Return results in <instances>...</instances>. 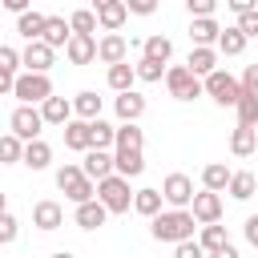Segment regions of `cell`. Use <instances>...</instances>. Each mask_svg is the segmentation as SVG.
Wrapping results in <instances>:
<instances>
[{
  "mask_svg": "<svg viewBox=\"0 0 258 258\" xmlns=\"http://www.w3.org/2000/svg\"><path fill=\"white\" fill-rule=\"evenodd\" d=\"M20 105H44L48 97H52V81H48V73H20L16 77V93H12Z\"/></svg>",
  "mask_w": 258,
  "mask_h": 258,
  "instance_id": "5b68a950",
  "label": "cell"
},
{
  "mask_svg": "<svg viewBox=\"0 0 258 258\" xmlns=\"http://www.w3.org/2000/svg\"><path fill=\"white\" fill-rule=\"evenodd\" d=\"M169 69L165 64H157V60H149V56H141L137 60V81H145V85H153V81H161Z\"/></svg>",
  "mask_w": 258,
  "mask_h": 258,
  "instance_id": "ab89813d",
  "label": "cell"
},
{
  "mask_svg": "<svg viewBox=\"0 0 258 258\" xmlns=\"http://www.w3.org/2000/svg\"><path fill=\"white\" fill-rule=\"evenodd\" d=\"M194 230H202L198 218H194V210H161L157 218H149V234L157 242H173L177 246V242H189Z\"/></svg>",
  "mask_w": 258,
  "mask_h": 258,
  "instance_id": "6da1fadb",
  "label": "cell"
},
{
  "mask_svg": "<svg viewBox=\"0 0 258 258\" xmlns=\"http://www.w3.org/2000/svg\"><path fill=\"white\" fill-rule=\"evenodd\" d=\"M44 44H52V48H69V40H73V24L64 20V16H48V24H44V36H40Z\"/></svg>",
  "mask_w": 258,
  "mask_h": 258,
  "instance_id": "ffe728a7",
  "label": "cell"
},
{
  "mask_svg": "<svg viewBox=\"0 0 258 258\" xmlns=\"http://www.w3.org/2000/svg\"><path fill=\"white\" fill-rule=\"evenodd\" d=\"M113 109H117V117H121V121H137V117L145 113V97H141L137 89H129V93H117Z\"/></svg>",
  "mask_w": 258,
  "mask_h": 258,
  "instance_id": "7402d4cb",
  "label": "cell"
},
{
  "mask_svg": "<svg viewBox=\"0 0 258 258\" xmlns=\"http://www.w3.org/2000/svg\"><path fill=\"white\" fill-rule=\"evenodd\" d=\"M52 258H73V254H69V250H56V254H52Z\"/></svg>",
  "mask_w": 258,
  "mask_h": 258,
  "instance_id": "db71d44e",
  "label": "cell"
},
{
  "mask_svg": "<svg viewBox=\"0 0 258 258\" xmlns=\"http://www.w3.org/2000/svg\"><path fill=\"white\" fill-rule=\"evenodd\" d=\"M44 24H48V16H44V12H32V8L16 16V32H20L24 40H40V36H44Z\"/></svg>",
  "mask_w": 258,
  "mask_h": 258,
  "instance_id": "603a6c76",
  "label": "cell"
},
{
  "mask_svg": "<svg viewBox=\"0 0 258 258\" xmlns=\"http://www.w3.org/2000/svg\"><path fill=\"white\" fill-rule=\"evenodd\" d=\"M40 129H44V113L36 105H16L8 113V133H16L20 141H40Z\"/></svg>",
  "mask_w": 258,
  "mask_h": 258,
  "instance_id": "8992f818",
  "label": "cell"
},
{
  "mask_svg": "<svg viewBox=\"0 0 258 258\" xmlns=\"http://www.w3.org/2000/svg\"><path fill=\"white\" fill-rule=\"evenodd\" d=\"M97 48H101V40H97V36L73 32V40H69L64 56H69V64H93V60H97Z\"/></svg>",
  "mask_w": 258,
  "mask_h": 258,
  "instance_id": "5bb4252c",
  "label": "cell"
},
{
  "mask_svg": "<svg viewBox=\"0 0 258 258\" xmlns=\"http://www.w3.org/2000/svg\"><path fill=\"white\" fill-rule=\"evenodd\" d=\"M145 145V133L137 129V121H121L117 125V149H141Z\"/></svg>",
  "mask_w": 258,
  "mask_h": 258,
  "instance_id": "8d00e7d4",
  "label": "cell"
},
{
  "mask_svg": "<svg viewBox=\"0 0 258 258\" xmlns=\"http://www.w3.org/2000/svg\"><path fill=\"white\" fill-rule=\"evenodd\" d=\"M20 64H24V52H16L12 44H4V48H0V73H8V77H20V73H16Z\"/></svg>",
  "mask_w": 258,
  "mask_h": 258,
  "instance_id": "60d3db41",
  "label": "cell"
},
{
  "mask_svg": "<svg viewBox=\"0 0 258 258\" xmlns=\"http://www.w3.org/2000/svg\"><path fill=\"white\" fill-rule=\"evenodd\" d=\"M210 258H242V254H238V250H234V242H230L226 250H218V254H210Z\"/></svg>",
  "mask_w": 258,
  "mask_h": 258,
  "instance_id": "816d5d0a",
  "label": "cell"
},
{
  "mask_svg": "<svg viewBox=\"0 0 258 258\" xmlns=\"http://www.w3.org/2000/svg\"><path fill=\"white\" fill-rule=\"evenodd\" d=\"M97 20H101V28H105V32H117V28L129 20V8H125V0H117V4L101 8V12H97Z\"/></svg>",
  "mask_w": 258,
  "mask_h": 258,
  "instance_id": "d6a6232c",
  "label": "cell"
},
{
  "mask_svg": "<svg viewBox=\"0 0 258 258\" xmlns=\"http://www.w3.org/2000/svg\"><path fill=\"white\" fill-rule=\"evenodd\" d=\"M89 129H93V149H117V125H109V121H89Z\"/></svg>",
  "mask_w": 258,
  "mask_h": 258,
  "instance_id": "d590c367",
  "label": "cell"
},
{
  "mask_svg": "<svg viewBox=\"0 0 258 258\" xmlns=\"http://www.w3.org/2000/svg\"><path fill=\"white\" fill-rule=\"evenodd\" d=\"M56 189H60L73 206H85V202L97 198V181H93L81 165H60V169H56Z\"/></svg>",
  "mask_w": 258,
  "mask_h": 258,
  "instance_id": "7a4b0ae2",
  "label": "cell"
},
{
  "mask_svg": "<svg viewBox=\"0 0 258 258\" xmlns=\"http://www.w3.org/2000/svg\"><path fill=\"white\" fill-rule=\"evenodd\" d=\"M242 234H246V242H250V246L258 250V214H250V218H246V226H242Z\"/></svg>",
  "mask_w": 258,
  "mask_h": 258,
  "instance_id": "c3c4849f",
  "label": "cell"
},
{
  "mask_svg": "<svg viewBox=\"0 0 258 258\" xmlns=\"http://www.w3.org/2000/svg\"><path fill=\"white\" fill-rule=\"evenodd\" d=\"M141 56H149V60H157V64H169V56H173V40L161 36V32H153V36L141 40Z\"/></svg>",
  "mask_w": 258,
  "mask_h": 258,
  "instance_id": "44dd1931",
  "label": "cell"
},
{
  "mask_svg": "<svg viewBox=\"0 0 258 258\" xmlns=\"http://www.w3.org/2000/svg\"><path fill=\"white\" fill-rule=\"evenodd\" d=\"M226 8H230V12H238V16H246V12H254V8H258V0H226Z\"/></svg>",
  "mask_w": 258,
  "mask_h": 258,
  "instance_id": "681fc988",
  "label": "cell"
},
{
  "mask_svg": "<svg viewBox=\"0 0 258 258\" xmlns=\"http://www.w3.org/2000/svg\"><path fill=\"white\" fill-rule=\"evenodd\" d=\"M173 258H210V254H206V246L198 238H189V242H177L173 246Z\"/></svg>",
  "mask_w": 258,
  "mask_h": 258,
  "instance_id": "b9f144b4",
  "label": "cell"
},
{
  "mask_svg": "<svg viewBox=\"0 0 258 258\" xmlns=\"http://www.w3.org/2000/svg\"><path fill=\"white\" fill-rule=\"evenodd\" d=\"M185 8H189V16L198 20V16H214V12H218V0H185Z\"/></svg>",
  "mask_w": 258,
  "mask_h": 258,
  "instance_id": "ee69618b",
  "label": "cell"
},
{
  "mask_svg": "<svg viewBox=\"0 0 258 258\" xmlns=\"http://www.w3.org/2000/svg\"><path fill=\"white\" fill-rule=\"evenodd\" d=\"M60 133H64V145H69L73 153H89V149H93V129H89V121L73 117V121H69Z\"/></svg>",
  "mask_w": 258,
  "mask_h": 258,
  "instance_id": "2e32d148",
  "label": "cell"
},
{
  "mask_svg": "<svg viewBox=\"0 0 258 258\" xmlns=\"http://www.w3.org/2000/svg\"><path fill=\"white\" fill-rule=\"evenodd\" d=\"M254 149H258V129L238 125V129L230 133V153H234V157H250Z\"/></svg>",
  "mask_w": 258,
  "mask_h": 258,
  "instance_id": "4316f807",
  "label": "cell"
},
{
  "mask_svg": "<svg viewBox=\"0 0 258 258\" xmlns=\"http://www.w3.org/2000/svg\"><path fill=\"white\" fill-rule=\"evenodd\" d=\"M198 242L206 246V254H218V250H226L230 246V238H226V226H202V234H198Z\"/></svg>",
  "mask_w": 258,
  "mask_h": 258,
  "instance_id": "836d02e7",
  "label": "cell"
},
{
  "mask_svg": "<svg viewBox=\"0 0 258 258\" xmlns=\"http://www.w3.org/2000/svg\"><path fill=\"white\" fill-rule=\"evenodd\" d=\"M206 93H210L222 109H234V105L242 101V93H246V89H242V81H238V77H230L226 69H218V73H210V77H206Z\"/></svg>",
  "mask_w": 258,
  "mask_h": 258,
  "instance_id": "52a82bcc",
  "label": "cell"
},
{
  "mask_svg": "<svg viewBox=\"0 0 258 258\" xmlns=\"http://www.w3.org/2000/svg\"><path fill=\"white\" fill-rule=\"evenodd\" d=\"M161 194H165V206H169V210H189L194 198H198L189 173H169V177L161 181Z\"/></svg>",
  "mask_w": 258,
  "mask_h": 258,
  "instance_id": "ba28073f",
  "label": "cell"
},
{
  "mask_svg": "<svg viewBox=\"0 0 258 258\" xmlns=\"http://www.w3.org/2000/svg\"><path fill=\"white\" fill-rule=\"evenodd\" d=\"M194 218H198V226H214V222H222V194H214V189H198V198H194Z\"/></svg>",
  "mask_w": 258,
  "mask_h": 258,
  "instance_id": "9c48e42d",
  "label": "cell"
},
{
  "mask_svg": "<svg viewBox=\"0 0 258 258\" xmlns=\"http://www.w3.org/2000/svg\"><path fill=\"white\" fill-rule=\"evenodd\" d=\"M218 52H222V56H242V52H246V32H242L238 24H234V28H222Z\"/></svg>",
  "mask_w": 258,
  "mask_h": 258,
  "instance_id": "f546056e",
  "label": "cell"
},
{
  "mask_svg": "<svg viewBox=\"0 0 258 258\" xmlns=\"http://www.w3.org/2000/svg\"><path fill=\"white\" fill-rule=\"evenodd\" d=\"M73 109H77L81 121H97V117H101V97H97L93 89H85V93L73 97Z\"/></svg>",
  "mask_w": 258,
  "mask_h": 258,
  "instance_id": "1f68e13d",
  "label": "cell"
},
{
  "mask_svg": "<svg viewBox=\"0 0 258 258\" xmlns=\"http://www.w3.org/2000/svg\"><path fill=\"white\" fill-rule=\"evenodd\" d=\"M234 113H238V125L258 129V93H242V101L234 105Z\"/></svg>",
  "mask_w": 258,
  "mask_h": 258,
  "instance_id": "e575fe53",
  "label": "cell"
},
{
  "mask_svg": "<svg viewBox=\"0 0 258 258\" xmlns=\"http://www.w3.org/2000/svg\"><path fill=\"white\" fill-rule=\"evenodd\" d=\"M32 226L44 230V234H48V230H60V226H64V206L52 202V198L36 202V206H32Z\"/></svg>",
  "mask_w": 258,
  "mask_h": 258,
  "instance_id": "8fae6325",
  "label": "cell"
},
{
  "mask_svg": "<svg viewBox=\"0 0 258 258\" xmlns=\"http://www.w3.org/2000/svg\"><path fill=\"white\" fill-rule=\"evenodd\" d=\"M189 73H198L202 81L210 77V73H218V48H189Z\"/></svg>",
  "mask_w": 258,
  "mask_h": 258,
  "instance_id": "cb8c5ba5",
  "label": "cell"
},
{
  "mask_svg": "<svg viewBox=\"0 0 258 258\" xmlns=\"http://www.w3.org/2000/svg\"><path fill=\"white\" fill-rule=\"evenodd\" d=\"M24 165L28 169H48L52 165V145L40 137V141H28L24 145Z\"/></svg>",
  "mask_w": 258,
  "mask_h": 258,
  "instance_id": "83f0119b",
  "label": "cell"
},
{
  "mask_svg": "<svg viewBox=\"0 0 258 258\" xmlns=\"http://www.w3.org/2000/svg\"><path fill=\"white\" fill-rule=\"evenodd\" d=\"M161 202H165V194H161V189H137L133 210H137L141 218H157V214H161Z\"/></svg>",
  "mask_w": 258,
  "mask_h": 258,
  "instance_id": "4dcf8cb0",
  "label": "cell"
},
{
  "mask_svg": "<svg viewBox=\"0 0 258 258\" xmlns=\"http://www.w3.org/2000/svg\"><path fill=\"white\" fill-rule=\"evenodd\" d=\"M24 145H28V141H20L16 133H4V137H0V157H4V165L24 161Z\"/></svg>",
  "mask_w": 258,
  "mask_h": 258,
  "instance_id": "74e56055",
  "label": "cell"
},
{
  "mask_svg": "<svg viewBox=\"0 0 258 258\" xmlns=\"http://www.w3.org/2000/svg\"><path fill=\"white\" fill-rule=\"evenodd\" d=\"M242 89H246V93H258V64H246V73H242Z\"/></svg>",
  "mask_w": 258,
  "mask_h": 258,
  "instance_id": "7dc6e473",
  "label": "cell"
},
{
  "mask_svg": "<svg viewBox=\"0 0 258 258\" xmlns=\"http://www.w3.org/2000/svg\"><path fill=\"white\" fill-rule=\"evenodd\" d=\"M105 218H109V210H105V202H101V198H93V202L77 206V214H73V222H77L81 230H101V226H105Z\"/></svg>",
  "mask_w": 258,
  "mask_h": 258,
  "instance_id": "ac0fdd59",
  "label": "cell"
},
{
  "mask_svg": "<svg viewBox=\"0 0 258 258\" xmlns=\"http://www.w3.org/2000/svg\"><path fill=\"white\" fill-rule=\"evenodd\" d=\"M105 81H109V89H113V93H129V89H133V81H137V64L121 60V64H113V69L105 73Z\"/></svg>",
  "mask_w": 258,
  "mask_h": 258,
  "instance_id": "d4e9b609",
  "label": "cell"
},
{
  "mask_svg": "<svg viewBox=\"0 0 258 258\" xmlns=\"http://www.w3.org/2000/svg\"><path fill=\"white\" fill-rule=\"evenodd\" d=\"M81 169H85L93 181H105V177H113V173H117V157H113L109 149H89V153H85V161H81Z\"/></svg>",
  "mask_w": 258,
  "mask_h": 258,
  "instance_id": "30bf717a",
  "label": "cell"
},
{
  "mask_svg": "<svg viewBox=\"0 0 258 258\" xmlns=\"http://www.w3.org/2000/svg\"><path fill=\"white\" fill-rule=\"evenodd\" d=\"M218 36H222V24H218L214 16L189 20V40H194V48H218Z\"/></svg>",
  "mask_w": 258,
  "mask_h": 258,
  "instance_id": "7c38bea8",
  "label": "cell"
},
{
  "mask_svg": "<svg viewBox=\"0 0 258 258\" xmlns=\"http://www.w3.org/2000/svg\"><path fill=\"white\" fill-rule=\"evenodd\" d=\"M52 56H56V48L44 44V40H28V44H24V69H28V73H48Z\"/></svg>",
  "mask_w": 258,
  "mask_h": 258,
  "instance_id": "9a60e30c",
  "label": "cell"
},
{
  "mask_svg": "<svg viewBox=\"0 0 258 258\" xmlns=\"http://www.w3.org/2000/svg\"><path fill=\"white\" fill-rule=\"evenodd\" d=\"M109 4H117V0H93V12H101V8H109Z\"/></svg>",
  "mask_w": 258,
  "mask_h": 258,
  "instance_id": "f5cc1de1",
  "label": "cell"
},
{
  "mask_svg": "<svg viewBox=\"0 0 258 258\" xmlns=\"http://www.w3.org/2000/svg\"><path fill=\"white\" fill-rule=\"evenodd\" d=\"M16 230H20L16 214H12V210H4V218H0V242H4V246H8V242H16Z\"/></svg>",
  "mask_w": 258,
  "mask_h": 258,
  "instance_id": "7bdbcfd3",
  "label": "cell"
},
{
  "mask_svg": "<svg viewBox=\"0 0 258 258\" xmlns=\"http://www.w3.org/2000/svg\"><path fill=\"white\" fill-rule=\"evenodd\" d=\"M40 113H44V125H60V129H64V125H69V121L77 117V109H73V101H64V97H56V93H52V97H48V101L40 105Z\"/></svg>",
  "mask_w": 258,
  "mask_h": 258,
  "instance_id": "e0dca14e",
  "label": "cell"
},
{
  "mask_svg": "<svg viewBox=\"0 0 258 258\" xmlns=\"http://www.w3.org/2000/svg\"><path fill=\"white\" fill-rule=\"evenodd\" d=\"M28 4H32V0H4V8H8V12H16V16H20V12H28Z\"/></svg>",
  "mask_w": 258,
  "mask_h": 258,
  "instance_id": "f907efd6",
  "label": "cell"
},
{
  "mask_svg": "<svg viewBox=\"0 0 258 258\" xmlns=\"http://www.w3.org/2000/svg\"><path fill=\"white\" fill-rule=\"evenodd\" d=\"M97 60L101 64H121V60H129V40L121 36V32H105L101 36V48H97Z\"/></svg>",
  "mask_w": 258,
  "mask_h": 258,
  "instance_id": "4fadbf2b",
  "label": "cell"
},
{
  "mask_svg": "<svg viewBox=\"0 0 258 258\" xmlns=\"http://www.w3.org/2000/svg\"><path fill=\"white\" fill-rule=\"evenodd\" d=\"M97 198L105 202V210H109V214H129V210H133V198H137V189H129V177L113 173V177L97 181Z\"/></svg>",
  "mask_w": 258,
  "mask_h": 258,
  "instance_id": "3957f363",
  "label": "cell"
},
{
  "mask_svg": "<svg viewBox=\"0 0 258 258\" xmlns=\"http://www.w3.org/2000/svg\"><path fill=\"white\" fill-rule=\"evenodd\" d=\"M238 28L246 32V40H250V36H258V8H254V12H246V16H238Z\"/></svg>",
  "mask_w": 258,
  "mask_h": 258,
  "instance_id": "bcb514c9",
  "label": "cell"
},
{
  "mask_svg": "<svg viewBox=\"0 0 258 258\" xmlns=\"http://www.w3.org/2000/svg\"><path fill=\"white\" fill-rule=\"evenodd\" d=\"M230 177H234V169H230L226 161H210V165H202V189L222 194V189H230Z\"/></svg>",
  "mask_w": 258,
  "mask_h": 258,
  "instance_id": "d6986e66",
  "label": "cell"
},
{
  "mask_svg": "<svg viewBox=\"0 0 258 258\" xmlns=\"http://www.w3.org/2000/svg\"><path fill=\"white\" fill-rule=\"evenodd\" d=\"M254 189H258V177H254L250 169H238V173L230 177V189H226V194H230L234 202H250Z\"/></svg>",
  "mask_w": 258,
  "mask_h": 258,
  "instance_id": "f1b7e54d",
  "label": "cell"
},
{
  "mask_svg": "<svg viewBox=\"0 0 258 258\" xmlns=\"http://www.w3.org/2000/svg\"><path fill=\"white\" fill-rule=\"evenodd\" d=\"M125 8H129L133 16H153V12H157V0H125Z\"/></svg>",
  "mask_w": 258,
  "mask_h": 258,
  "instance_id": "f6af8a7d",
  "label": "cell"
},
{
  "mask_svg": "<svg viewBox=\"0 0 258 258\" xmlns=\"http://www.w3.org/2000/svg\"><path fill=\"white\" fill-rule=\"evenodd\" d=\"M165 89H169L173 101H194V97L206 93V81H202L198 73H189V64H169V73H165Z\"/></svg>",
  "mask_w": 258,
  "mask_h": 258,
  "instance_id": "277c9868",
  "label": "cell"
},
{
  "mask_svg": "<svg viewBox=\"0 0 258 258\" xmlns=\"http://www.w3.org/2000/svg\"><path fill=\"white\" fill-rule=\"evenodd\" d=\"M69 24H73V32H85V36H93V32L101 28V20H97L93 8H77V12L69 16Z\"/></svg>",
  "mask_w": 258,
  "mask_h": 258,
  "instance_id": "f35d334b",
  "label": "cell"
},
{
  "mask_svg": "<svg viewBox=\"0 0 258 258\" xmlns=\"http://www.w3.org/2000/svg\"><path fill=\"white\" fill-rule=\"evenodd\" d=\"M113 157H117V173H121V177H141V173H145L141 149H113Z\"/></svg>",
  "mask_w": 258,
  "mask_h": 258,
  "instance_id": "484cf974",
  "label": "cell"
}]
</instances>
